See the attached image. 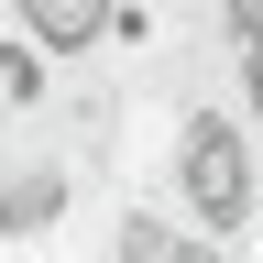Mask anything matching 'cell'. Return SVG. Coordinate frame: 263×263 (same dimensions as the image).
I'll use <instances>...</instances> for the list:
<instances>
[{"label":"cell","instance_id":"cell-1","mask_svg":"<svg viewBox=\"0 0 263 263\" xmlns=\"http://www.w3.org/2000/svg\"><path fill=\"white\" fill-rule=\"evenodd\" d=\"M176 209L209 230V241H241V230L263 219V176H252V132L230 110H186L176 121Z\"/></svg>","mask_w":263,"mask_h":263},{"label":"cell","instance_id":"cell-2","mask_svg":"<svg viewBox=\"0 0 263 263\" xmlns=\"http://www.w3.org/2000/svg\"><path fill=\"white\" fill-rule=\"evenodd\" d=\"M11 11H22V33H33L44 55H99V44L121 33L132 0H11Z\"/></svg>","mask_w":263,"mask_h":263},{"label":"cell","instance_id":"cell-3","mask_svg":"<svg viewBox=\"0 0 263 263\" xmlns=\"http://www.w3.org/2000/svg\"><path fill=\"white\" fill-rule=\"evenodd\" d=\"M110 241H121L132 263H164V252H176V263H197V241H209V230H197V219H164V209H132Z\"/></svg>","mask_w":263,"mask_h":263},{"label":"cell","instance_id":"cell-4","mask_svg":"<svg viewBox=\"0 0 263 263\" xmlns=\"http://www.w3.org/2000/svg\"><path fill=\"white\" fill-rule=\"evenodd\" d=\"M241 110L263 121V44H241Z\"/></svg>","mask_w":263,"mask_h":263}]
</instances>
